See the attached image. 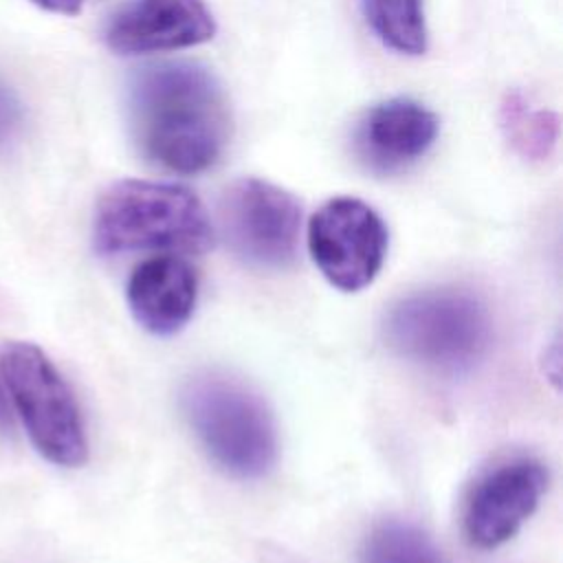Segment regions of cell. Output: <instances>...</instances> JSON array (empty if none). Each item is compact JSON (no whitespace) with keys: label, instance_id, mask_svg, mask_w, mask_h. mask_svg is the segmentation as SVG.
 I'll list each match as a JSON object with an SVG mask.
<instances>
[{"label":"cell","instance_id":"12","mask_svg":"<svg viewBox=\"0 0 563 563\" xmlns=\"http://www.w3.org/2000/svg\"><path fill=\"white\" fill-rule=\"evenodd\" d=\"M499 125L512 150L528 161H545L559 141V117L548 108H537L519 90L504 97Z\"/></svg>","mask_w":563,"mask_h":563},{"label":"cell","instance_id":"4","mask_svg":"<svg viewBox=\"0 0 563 563\" xmlns=\"http://www.w3.org/2000/svg\"><path fill=\"white\" fill-rule=\"evenodd\" d=\"M383 334L398 356L440 374H462L479 363L493 341L484 301L462 288H429L398 299Z\"/></svg>","mask_w":563,"mask_h":563},{"label":"cell","instance_id":"10","mask_svg":"<svg viewBox=\"0 0 563 563\" xmlns=\"http://www.w3.org/2000/svg\"><path fill=\"white\" fill-rule=\"evenodd\" d=\"M438 117L420 101L394 97L369 108L354 128L356 158L374 174H398L418 163L435 143Z\"/></svg>","mask_w":563,"mask_h":563},{"label":"cell","instance_id":"9","mask_svg":"<svg viewBox=\"0 0 563 563\" xmlns=\"http://www.w3.org/2000/svg\"><path fill=\"white\" fill-rule=\"evenodd\" d=\"M216 35L205 0H130L106 26V44L119 55L198 46Z\"/></svg>","mask_w":563,"mask_h":563},{"label":"cell","instance_id":"17","mask_svg":"<svg viewBox=\"0 0 563 563\" xmlns=\"http://www.w3.org/2000/svg\"><path fill=\"white\" fill-rule=\"evenodd\" d=\"M13 429H15V413H13L11 398H9V391L4 387V380L0 376V433L9 435V433H13Z\"/></svg>","mask_w":563,"mask_h":563},{"label":"cell","instance_id":"5","mask_svg":"<svg viewBox=\"0 0 563 563\" xmlns=\"http://www.w3.org/2000/svg\"><path fill=\"white\" fill-rule=\"evenodd\" d=\"M0 376L37 453L57 466H81L88 460L84 416L48 354L35 343L9 341L0 350Z\"/></svg>","mask_w":563,"mask_h":563},{"label":"cell","instance_id":"7","mask_svg":"<svg viewBox=\"0 0 563 563\" xmlns=\"http://www.w3.org/2000/svg\"><path fill=\"white\" fill-rule=\"evenodd\" d=\"M308 251L321 275L345 292L374 282L387 255V227L363 200L336 196L308 222Z\"/></svg>","mask_w":563,"mask_h":563},{"label":"cell","instance_id":"8","mask_svg":"<svg viewBox=\"0 0 563 563\" xmlns=\"http://www.w3.org/2000/svg\"><path fill=\"white\" fill-rule=\"evenodd\" d=\"M548 488V468L532 455H512L484 468L462 506V530L471 545L490 550L512 539L532 517Z\"/></svg>","mask_w":563,"mask_h":563},{"label":"cell","instance_id":"1","mask_svg":"<svg viewBox=\"0 0 563 563\" xmlns=\"http://www.w3.org/2000/svg\"><path fill=\"white\" fill-rule=\"evenodd\" d=\"M128 119L139 152L174 174L207 172L233 134L222 84L194 62L141 68L128 88Z\"/></svg>","mask_w":563,"mask_h":563},{"label":"cell","instance_id":"13","mask_svg":"<svg viewBox=\"0 0 563 563\" xmlns=\"http://www.w3.org/2000/svg\"><path fill=\"white\" fill-rule=\"evenodd\" d=\"M358 563H449L433 537L407 519H383L365 534Z\"/></svg>","mask_w":563,"mask_h":563},{"label":"cell","instance_id":"2","mask_svg":"<svg viewBox=\"0 0 563 563\" xmlns=\"http://www.w3.org/2000/svg\"><path fill=\"white\" fill-rule=\"evenodd\" d=\"M209 216L194 191L172 183L119 180L95 207L92 244L101 255L134 251L198 253L211 244Z\"/></svg>","mask_w":563,"mask_h":563},{"label":"cell","instance_id":"3","mask_svg":"<svg viewBox=\"0 0 563 563\" xmlns=\"http://www.w3.org/2000/svg\"><path fill=\"white\" fill-rule=\"evenodd\" d=\"M180 409L207 455L229 475L257 479L277 457L275 420L262 396L222 372H196L180 389Z\"/></svg>","mask_w":563,"mask_h":563},{"label":"cell","instance_id":"6","mask_svg":"<svg viewBox=\"0 0 563 563\" xmlns=\"http://www.w3.org/2000/svg\"><path fill=\"white\" fill-rule=\"evenodd\" d=\"M220 229L229 249L257 268H286L297 257L299 200L262 178H240L220 198Z\"/></svg>","mask_w":563,"mask_h":563},{"label":"cell","instance_id":"11","mask_svg":"<svg viewBox=\"0 0 563 563\" xmlns=\"http://www.w3.org/2000/svg\"><path fill=\"white\" fill-rule=\"evenodd\" d=\"M125 297L132 317L143 330L169 336L194 314L198 275L183 257L172 253L154 255L132 271Z\"/></svg>","mask_w":563,"mask_h":563},{"label":"cell","instance_id":"16","mask_svg":"<svg viewBox=\"0 0 563 563\" xmlns=\"http://www.w3.org/2000/svg\"><path fill=\"white\" fill-rule=\"evenodd\" d=\"M31 2L48 13H57V15H77L86 4V0H31Z\"/></svg>","mask_w":563,"mask_h":563},{"label":"cell","instance_id":"15","mask_svg":"<svg viewBox=\"0 0 563 563\" xmlns=\"http://www.w3.org/2000/svg\"><path fill=\"white\" fill-rule=\"evenodd\" d=\"M24 128V106L15 90L0 79V152L18 141Z\"/></svg>","mask_w":563,"mask_h":563},{"label":"cell","instance_id":"14","mask_svg":"<svg viewBox=\"0 0 563 563\" xmlns=\"http://www.w3.org/2000/svg\"><path fill=\"white\" fill-rule=\"evenodd\" d=\"M363 15L372 33L400 55L427 51L424 0H363Z\"/></svg>","mask_w":563,"mask_h":563}]
</instances>
